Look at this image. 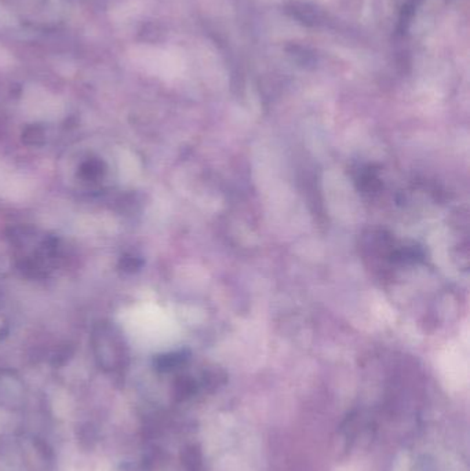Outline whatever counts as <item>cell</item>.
Instances as JSON below:
<instances>
[{"label": "cell", "instance_id": "2", "mask_svg": "<svg viewBox=\"0 0 470 471\" xmlns=\"http://www.w3.org/2000/svg\"><path fill=\"white\" fill-rule=\"evenodd\" d=\"M357 180H358L360 189L364 190L365 193L375 191V190H378V187L380 186L379 178H378V175H376V171H375V169H371V167H367V168L361 169L360 174H358Z\"/></svg>", "mask_w": 470, "mask_h": 471}, {"label": "cell", "instance_id": "3", "mask_svg": "<svg viewBox=\"0 0 470 471\" xmlns=\"http://www.w3.org/2000/svg\"><path fill=\"white\" fill-rule=\"evenodd\" d=\"M185 359H186V357L183 353H174V354H168V355L161 357L159 365L161 368H174V366L182 364Z\"/></svg>", "mask_w": 470, "mask_h": 471}, {"label": "cell", "instance_id": "1", "mask_svg": "<svg viewBox=\"0 0 470 471\" xmlns=\"http://www.w3.org/2000/svg\"><path fill=\"white\" fill-rule=\"evenodd\" d=\"M23 391L21 383L14 377H0V405L7 408H19L22 405Z\"/></svg>", "mask_w": 470, "mask_h": 471}]
</instances>
